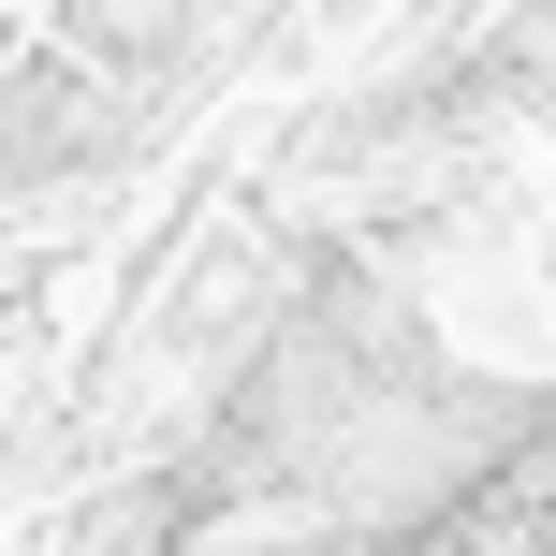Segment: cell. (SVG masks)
Segmentation results:
<instances>
[{
  "mask_svg": "<svg viewBox=\"0 0 556 556\" xmlns=\"http://www.w3.org/2000/svg\"><path fill=\"white\" fill-rule=\"evenodd\" d=\"M366 556H556V440L498 454L483 483H454L440 513H395Z\"/></svg>",
  "mask_w": 556,
  "mask_h": 556,
  "instance_id": "cell-1",
  "label": "cell"
}]
</instances>
